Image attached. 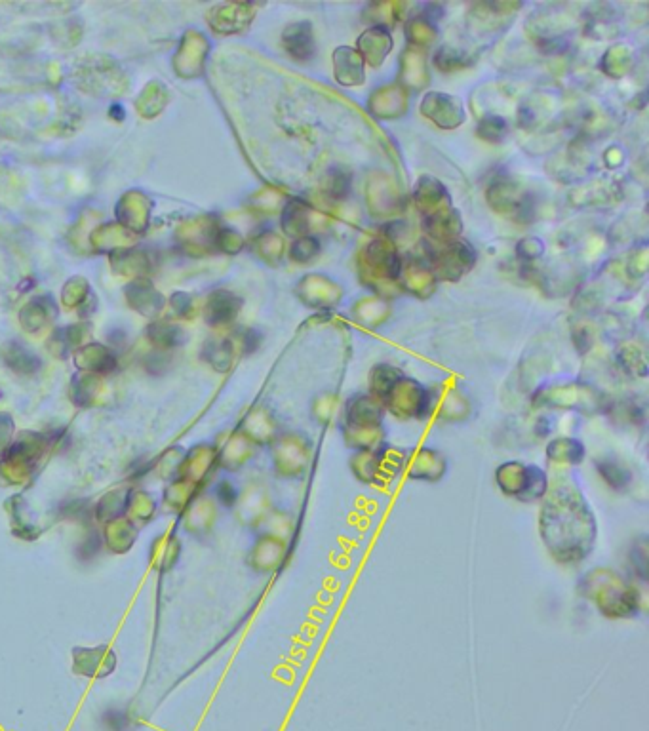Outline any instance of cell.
<instances>
[{
  "label": "cell",
  "mask_w": 649,
  "mask_h": 731,
  "mask_svg": "<svg viewBox=\"0 0 649 731\" xmlns=\"http://www.w3.org/2000/svg\"><path fill=\"white\" fill-rule=\"evenodd\" d=\"M415 200H417L419 210L425 212V218L438 214L446 208H452L446 189L440 185V181L433 178L419 179L417 189H415Z\"/></svg>",
  "instance_id": "cell-25"
},
{
  "label": "cell",
  "mask_w": 649,
  "mask_h": 731,
  "mask_svg": "<svg viewBox=\"0 0 649 731\" xmlns=\"http://www.w3.org/2000/svg\"><path fill=\"white\" fill-rule=\"evenodd\" d=\"M198 495H200V488H197L193 482H189L185 478H174L164 492V503H166L168 511L183 514Z\"/></svg>",
  "instance_id": "cell-29"
},
{
  "label": "cell",
  "mask_w": 649,
  "mask_h": 731,
  "mask_svg": "<svg viewBox=\"0 0 649 731\" xmlns=\"http://www.w3.org/2000/svg\"><path fill=\"white\" fill-rule=\"evenodd\" d=\"M404 473L419 482H438L448 473V459L433 448L408 452Z\"/></svg>",
  "instance_id": "cell-12"
},
{
  "label": "cell",
  "mask_w": 649,
  "mask_h": 731,
  "mask_svg": "<svg viewBox=\"0 0 649 731\" xmlns=\"http://www.w3.org/2000/svg\"><path fill=\"white\" fill-rule=\"evenodd\" d=\"M379 404L400 419L421 417L429 412V391L412 377L402 374Z\"/></svg>",
  "instance_id": "cell-7"
},
{
  "label": "cell",
  "mask_w": 649,
  "mask_h": 731,
  "mask_svg": "<svg viewBox=\"0 0 649 731\" xmlns=\"http://www.w3.org/2000/svg\"><path fill=\"white\" fill-rule=\"evenodd\" d=\"M602 402H604L602 395L583 383L551 385L535 395V404L541 408L577 410L583 414H594L602 410Z\"/></svg>",
  "instance_id": "cell-6"
},
{
  "label": "cell",
  "mask_w": 649,
  "mask_h": 731,
  "mask_svg": "<svg viewBox=\"0 0 649 731\" xmlns=\"http://www.w3.org/2000/svg\"><path fill=\"white\" fill-rule=\"evenodd\" d=\"M421 113L440 128H457L465 117L461 101L446 94H427L421 105Z\"/></svg>",
  "instance_id": "cell-17"
},
{
  "label": "cell",
  "mask_w": 649,
  "mask_h": 731,
  "mask_svg": "<svg viewBox=\"0 0 649 731\" xmlns=\"http://www.w3.org/2000/svg\"><path fill=\"white\" fill-rule=\"evenodd\" d=\"M490 202L495 210L514 219H530L531 200L524 191H520L511 181H495L490 193Z\"/></svg>",
  "instance_id": "cell-16"
},
{
  "label": "cell",
  "mask_w": 649,
  "mask_h": 731,
  "mask_svg": "<svg viewBox=\"0 0 649 731\" xmlns=\"http://www.w3.org/2000/svg\"><path fill=\"white\" fill-rule=\"evenodd\" d=\"M335 61V80L343 86H356L364 82V60L360 58V54L341 46L337 48L334 54Z\"/></svg>",
  "instance_id": "cell-24"
},
{
  "label": "cell",
  "mask_w": 649,
  "mask_h": 731,
  "mask_svg": "<svg viewBox=\"0 0 649 731\" xmlns=\"http://www.w3.org/2000/svg\"><path fill=\"white\" fill-rule=\"evenodd\" d=\"M427 267L436 278L459 280L467 275L474 265L476 254L471 244L465 240H446V242H425Z\"/></svg>",
  "instance_id": "cell-5"
},
{
  "label": "cell",
  "mask_w": 649,
  "mask_h": 731,
  "mask_svg": "<svg viewBox=\"0 0 649 731\" xmlns=\"http://www.w3.org/2000/svg\"><path fill=\"white\" fill-rule=\"evenodd\" d=\"M356 44L360 58L374 67H379L393 48V37L387 27L375 25L370 31H366Z\"/></svg>",
  "instance_id": "cell-20"
},
{
  "label": "cell",
  "mask_w": 649,
  "mask_h": 731,
  "mask_svg": "<svg viewBox=\"0 0 649 731\" xmlns=\"http://www.w3.org/2000/svg\"><path fill=\"white\" fill-rule=\"evenodd\" d=\"M99 726L101 731H134L136 730V720L126 709H107L99 718Z\"/></svg>",
  "instance_id": "cell-36"
},
{
  "label": "cell",
  "mask_w": 649,
  "mask_h": 731,
  "mask_svg": "<svg viewBox=\"0 0 649 731\" xmlns=\"http://www.w3.org/2000/svg\"><path fill=\"white\" fill-rule=\"evenodd\" d=\"M282 42L294 60H313L316 52L315 33H313V25L309 21H295L292 25H288L284 29Z\"/></svg>",
  "instance_id": "cell-19"
},
{
  "label": "cell",
  "mask_w": 649,
  "mask_h": 731,
  "mask_svg": "<svg viewBox=\"0 0 649 731\" xmlns=\"http://www.w3.org/2000/svg\"><path fill=\"white\" fill-rule=\"evenodd\" d=\"M434 61H436V65H438L442 71H455V69H461V67H465V65H467V58H465L463 54H459L457 50L448 48V46H444V48H440V50L436 52Z\"/></svg>",
  "instance_id": "cell-41"
},
{
  "label": "cell",
  "mask_w": 649,
  "mask_h": 731,
  "mask_svg": "<svg viewBox=\"0 0 649 731\" xmlns=\"http://www.w3.org/2000/svg\"><path fill=\"white\" fill-rule=\"evenodd\" d=\"M579 593L608 619H630L640 612V591L611 568H592L581 577Z\"/></svg>",
  "instance_id": "cell-2"
},
{
  "label": "cell",
  "mask_w": 649,
  "mask_h": 731,
  "mask_svg": "<svg viewBox=\"0 0 649 731\" xmlns=\"http://www.w3.org/2000/svg\"><path fill=\"white\" fill-rule=\"evenodd\" d=\"M337 414V398L334 395L318 396L313 404V417L320 425L332 423Z\"/></svg>",
  "instance_id": "cell-39"
},
{
  "label": "cell",
  "mask_w": 649,
  "mask_h": 731,
  "mask_svg": "<svg viewBox=\"0 0 649 731\" xmlns=\"http://www.w3.org/2000/svg\"><path fill=\"white\" fill-rule=\"evenodd\" d=\"M288 551V539L259 534L248 553V566L257 573H275L286 562Z\"/></svg>",
  "instance_id": "cell-11"
},
{
  "label": "cell",
  "mask_w": 649,
  "mask_h": 731,
  "mask_svg": "<svg viewBox=\"0 0 649 731\" xmlns=\"http://www.w3.org/2000/svg\"><path fill=\"white\" fill-rule=\"evenodd\" d=\"M543 252H545V246L537 238H524L518 246V256L522 257L524 261H533V259L541 256Z\"/></svg>",
  "instance_id": "cell-43"
},
{
  "label": "cell",
  "mask_w": 649,
  "mask_h": 731,
  "mask_svg": "<svg viewBox=\"0 0 649 731\" xmlns=\"http://www.w3.org/2000/svg\"><path fill=\"white\" fill-rule=\"evenodd\" d=\"M313 459L307 438L295 433L276 436L273 442V465L282 478H299L309 471Z\"/></svg>",
  "instance_id": "cell-8"
},
{
  "label": "cell",
  "mask_w": 649,
  "mask_h": 731,
  "mask_svg": "<svg viewBox=\"0 0 649 731\" xmlns=\"http://www.w3.org/2000/svg\"><path fill=\"white\" fill-rule=\"evenodd\" d=\"M541 539L560 564H579L594 549L596 520L583 492L570 478H556L541 499Z\"/></svg>",
  "instance_id": "cell-1"
},
{
  "label": "cell",
  "mask_w": 649,
  "mask_h": 731,
  "mask_svg": "<svg viewBox=\"0 0 649 731\" xmlns=\"http://www.w3.org/2000/svg\"><path fill=\"white\" fill-rule=\"evenodd\" d=\"M377 455V478L379 484H389L398 476L404 475L408 452L398 446H379L375 450Z\"/></svg>",
  "instance_id": "cell-27"
},
{
  "label": "cell",
  "mask_w": 649,
  "mask_h": 731,
  "mask_svg": "<svg viewBox=\"0 0 649 731\" xmlns=\"http://www.w3.org/2000/svg\"><path fill=\"white\" fill-rule=\"evenodd\" d=\"M547 457L554 465L573 467L585 459V446L575 438H554L547 446Z\"/></svg>",
  "instance_id": "cell-28"
},
{
  "label": "cell",
  "mask_w": 649,
  "mask_h": 731,
  "mask_svg": "<svg viewBox=\"0 0 649 731\" xmlns=\"http://www.w3.org/2000/svg\"><path fill=\"white\" fill-rule=\"evenodd\" d=\"M349 185H351V178L345 176L343 170H334L330 174V183H328V193H332L334 197L341 198L345 197L349 193Z\"/></svg>",
  "instance_id": "cell-42"
},
{
  "label": "cell",
  "mask_w": 649,
  "mask_h": 731,
  "mask_svg": "<svg viewBox=\"0 0 649 731\" xmlns=\"http://www.w3.org/2000/svg\"><path fill=\"white\" fill-rule=\"evenodd\" d=\"M507 134V122L501 117H488L480 120L478 124V136L486 141H501Z\"/></svg>",
  "instance_id": "cell-40"
},
{
  "label": "cell",
  "mask_w": 649,
  "mask_h": 731,
  "mask_svg": "<svg viewBox=\"0 0 649 731\" xmlns=\"http://www.w3.org/2000/svg\"><path fill=\"white\" fill-rule=\"evenodd\" d=\"M128 497H130V490L126 488H118L113 490L109 494L103 495L94 509V516L99 522L107 524L111 520H117L120 516H126V509H128Z\"/></svg>",
  "instance_id": "cell-31"
},
{
  "label": "cell",
  "mask_w": 649,
  "mask_h": 731,
  "mask_svg": "<svg viewBox=\"0 0 649 731\" xmlns=\"http://www.w3.org/2000/svg\"><path fill=\"white\" fill-rule=\"evenodd\" d=\"M99 549H101V539H99L96 532H94V534L88 535V537L80 543L77 554H79L82 560H92V558H96V556H98Z\"/></svg>",
  "instance_id": "cell-44"
},
{
  "label": "cell",
  "mask_w": 649,
  "mask_h": 731,
  "mask_svg": "<svg viewBox=\"0 0 649 731\" xmlns=\"http://www.w3.org/2000/svg\"><path fill=\"white\" fill-rule=\"evenodd\" d=\"M42 455V444L37 438L20 440L0 459V486H21L33 475L35 463Z\"/></svg>",
  "instance_id": "cell-9"
},
{
  "label": "cell",
  "mask_w": 649,
  "mask_h": 731,
  "mask_svg": "<svg viewBox=\"0 0 649 731\" xmlns=\"http://www.w3.org/2000/svg\"><path fill=\"white\" fill-rule=\"evenodd\" d=\"M252 454H254V444L244 435H233L217 454V465L223 467L225 471H238L240 467H244L250 461Z\"/></svg>",
  "instance_id": "cell-26"
},
{
  "label": "cell",
  "mask_w": 649,
  "mask_h": 731,
  "mask_svg": "<svg viewBox=\"0 0 649 731\" xmlns=\"http://www.w3.org/2000/svg\"><path fill=\"white\" fill-rule=\"evenodd\" d=\"M349 467H351V473L354 478L362 484H368V486H375L379 484V478H377V455L375 450H362V452H354L351 461H349Z\"/></svg>",
  "instance_id": "cell-35"
},
{
  "label": "cell",
  "mask_w": 649,
  "mask_h": 731,
  "mask_svg": "<svg viewBox=\"0 0 649 731\" xmlns=\"http://www.w3.org/2000/svg\"><path fill=\"white\" fill-rule=\"evenodd\" d=\"M216 467V448H212L208 444H202V446L193 448L189 454L183 457L176 478H185V480L193 482L197 488L202 490V486L214 475Z\"/></svg>",
  "instance_id": "cell-15"
},
{
  "label": "cell",
  "mask_w": 649,
  "mask_h": 731,
  "mask_svg": "<svg viewBox=\"0 0 649 731\" xmlns=\"http://www.w3.org/2000/svg\"><path fill=\"white\" fill-rule=\"evenodd\" d=\"M181 556V541L174 532H162L153 539L149 549V560L160 573L170 572Z\"/></svg>",
  "instance_id": "cell-23"
},
{
  "label": "cell",
  "mask_w": 649,
  "mask_h": 731,
  "mask_svg": "<svg viewBox=\"0 0 649 731\" xmlns=\"http://www.w3.org/2000/svg\"><path fill=\"white\" fill-rule=\"evenodd\" d=\"M442 421L448 423H461L471 414V404L467 396L459 393L455 387L444 385L438 391L429 393V412Z\"/></svg>",
  "instance_id": "cell-13"
},
{
  "label": "cell",
  "mask_w": 649,
  "mask_h": 731,
  "mask_svg": "<svg viewBox=\"0 0 649 731\" xmlns=\"http://www.w3.org/2000/svg\"><path fill=\"white\" fill-rule=\"evenodd\" d=\"M138 539V524L132 522L128 516H120L105 524L103 543L111 553L124 554L132 549Z\"/></svg>",
  "instance_id": "cell-21"
},
{
  "label": "cell",
  "mask_w": 649,
  "mask_h": 731,
  "mask_svg": "<svg viewBox=\"0 0 649 731\" xmlns=\"http://www.w3.org/2000/svg\"><path fill=\"white\" fill-rule=\"evenodd\" d=\"M366 257H368L370 267L374 269L375 273H379L377 277L394 280L402 273V261H400V257L394 250L393 242L375 240L370 244Z\"/></svg>",
  "instance_id": "cell-22"
},
{
  "label": "cell",
  "mask_w": 649,
  "mask_h": 731,
  "mask_svg": "<svg viewBox=\"0 0 649 731\" xmlns=\"http://www.w3.org/2000/svg\"><path fill=\"white\" fill-rule=\"evenodd\" d=\"M244 436L252 444H273L278 436L273 417L265 410L252 412L244 421Z\"/></svg>",
  "instance_id": "cell-30"
},
{
  "label": "cell",
  "mask_w": 649,
  "mask_h": 731,
  "mask_svg": "<svg viewBox=\"0 0 649 731\" xmlns=\"http://www.w3.org/2000/svg\"><path fill=\"white\" fill-rule=\"evenodd\" d=\"M383 406L374 396L356 395L345 406L343 438L356 452L383 446Z\"/></svg>",
  "instance_id": "cell-3"
},
{
  "label": "cell",
  "mask_w": 649,
  "mask_h": 731,
  "mask_svg": "<svg viewBox=\"0 0 649 731\" xmlns=\"http://www.w3.org/2000/svg\"><path fill=\"white\" fill-rule=\"evenodd\" d=\"M596 471H598L600 478L610 486L611 490H615V492L627 490L630 482H632V475H630L629 469L621 461H617L613 457H602V459H598L596 461Z\"/></svg>",
  "instance_id": "cell-32"
},
{
  "label": "cell",
  "mask_w": 649,
  "mask_h": 731,
  "mask_svg": "<svg viewBox=\"0 0 649 731\" xmlns=\"http://www.w3.org/2000/svg\"><path fill=\"white\" fill-rule=\"evenodd\" d=\"M217 522V505L212 497L198 495L183 513V526L189 534L208 535Z\"/></svg>",
  "instance_id": "cell-18"
},
{
  "label": "cell",
  "mask_w": 649,
  "mask_h": 731,
  "mask_svg": "<svg viewBox=\"0 0 649 731\" xmlns=\"http://www.w3.org/2000/svg\"><path fill=\"white\" fill-rule=\"evenodd\" d=\"M273 511L271 494L265 484L252 482L248 484L235 503L236 520L248 528H259L263 520Z\"/></svg>",
  "instance_id": "cell-10"
},
{
  "label": "cell",
  "mask_w": 649,
  "mask_h": 731,
  "mask_svg": "<svg viewBox=\"0 0 649 731\" xmlns=\"http://www.w3.org/2000/svg\"><path fill=\"white\" fill-rule=\"evenodd\" d=\"M320 252V244L318 240L313 237H301L295 240L292 244V250H290V256L297 263H307L311 259H315Z\"/></svg>",
  "instance_id": "cell-38"
},
{
  "label": "cell",
  "mask_w": 649,
  "mask_h": 731,
  "mask_svg": "<svg viewBox=\"0 0 649 731\" xmlns=\"http://www.w3.org/2000/svg\"><path fill=\"white\" fill-rule=\"evenodd\" d=\"M157 513V501L155 497L145 492V490H130V497H128V509H126V516L132 520V522H149L153 516Z\"/></svg>",
  "instance_id": "cell-34"
},
{
  "label": "cell",
  "mask_w": 649,
  "mask_h": 731,
  "mask_svg": "<svg viewBox=\"0 0 649 731\" xmlns=\"http://www.w3.org/2000/svg\"><path fill=\"white\" fill-rule=\"evenodd\" d=\"M497 488L520 503H537L549 490V478L543 469L522 461H507L495 469Z\"/></svg>",
  "instance_id": "cell-4"
},
{
  "label": "cell",
  "mask_w": 649,
  "mask_h": 731,
  "mask_svg": "<svg viewBox=\"0 0 649 731\" xmlns=\"http://www.w3.org/2000/svg\"><path fill=\"white\" fill-rule=\"evenodd\" d=\"M259 528H265L263 534L276 535V537H282V539H288L290 535L294 534V518L288 513H282V511H276L273 509L269 516L263 520V524Z\"/></svg>",
  "instance_id": "cell-37"
},
{
  "label": "cell",
  "mask_w": 649,
  "mask_h": 731,
  "mask_svg": "<svg viewBox=\"0 0 649 731\" xmlns=\"http://www.w3.org/2000/svg\"><path fill=\"white\" fill-rule=\"evenodd\" d=\"M216 499L225 507H235L238 490L231 482H219L216 488Z\"/></svg>",
  "instance_id": "cell-45"
},
{
  "label": "cell",
  "mask_w": 649,
  "mask_h": 731,
  "mask_svg": "<svg viewBox=\"0 0 649 731\" xmlns=\"http://www.w3.org/2000/svg\"><path fill=\"white\" fill-rule=\"evenodd\" d=\"M117 657L107 646L98 648H75L73 650V671L86 678H107L115 672Z\"/></svg>",
  "instance_id": "cell-14"
},
{
  "label": "cell",
  "mask_w": 649,
  "mask_h": 731,
  "mask_svg": "<svg viewBox=\"0 0 649 731\" xmlns=\"http://www.w3.org/2000/svg\"><path fill=\"white\" fill-rule=\"evenodd\" d=\"M282 225L288 235L292 237H305L311 227V210L303 200H292L286 208V214L282 218Z\"/></svg>",
  "instance_id": "cell-33"
}]
</instances>
